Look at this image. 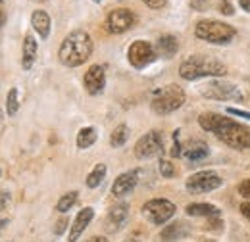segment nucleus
I'll return each instance as SVG.
<instances>
[{
	"label": "nucleus",
	"mask_w": 250,
	"mask_h": 242,
	"mask_svg": "<svg viewBox=\"0 0 250 242\" xmlns=\"http://www.w3.org/2000/svg\"><path fill=\"white\" fill-rule=\"evenodd\" d=\"M198 125L204 131L214 133L221 142H225L227 146H231L235 150L250 148V127H247V125H241L237 121L229 120L225 116H219V114H214V112L200 114Z\"/></svg>",
	"instance_id": "1"
},
{
	"label": "nucleus",
	"mask_w": 250,
	"mask_h": 242,
	"mask_svg": "<svg viewBox=\"0 0 250 242\" xmlns=\"http://www.w3.org/2000/svg\"><path fill=\"white\" fill-rule=\"evenodd\" d=\"M91 54H93L91 35L83 29H75L62 40L58 50V60L65 67H79L91 58Z\"/></svg>",
	"instance_id": "2"
},
{
	"label": "nucleus",
	"mask_w": 250,
	"mask_h": 242,
	"mask_svg": "<svg viewBox=\"0 0 250 242\" xmlns=\"http://www.w3.org/2000/svg\"><path fill=\"white\" fill-rule=\"evenodd\" d=\"M225 73H227V67L219 60H214V58L190 56L179 65V75L187 81L202 79V77H221Z\"/></svg>",
	"instance_id": "3"
},
{
	"label": "nucleus",
	"mask_w": 250,
	"mask_h": 242,
	"mask_svg": "<svg viewBox=\"0 0 250 242\" xmlns=\"http://www.w3.org/2000/svg\"><path fill=\"white\" fill-rule=\"evenodd\" d=\"M194 35L210 44H229L235 39L237 31L233 25H227L218 20H200L194 25Z\"/></svg>",
	"instance_id": "4"
},
{
	"label": "nucleus",
	"mask_w": 250,
	"mask_h": 242,
	"mask_svg": "<svg viewBox=\"0 0 250 242\" xmlns=\"http://www.w3.org/2000/svg\"><path fill=\"white\" fill-rule=\"evenodd\" d=\"M185 91L179 87V85H167V87H162L154 92L152 96V112L158 116H167L175 110H179L183 104H185Z\"/></svg>",
	"instance_id": "5"
},
{
	"label": "nucleus",
	"mask_w": 250,
	"mask_h": 242,
	"mask_svg": "<svg viewBox=\"0 0 250 242\" xmlns=\"http://www.w3.org/2000/svg\"><path fill=\"white\" fill-rule=\"evenodd\" d=\"M200 94L204 98H210V100H219V102H243L245 96L241 89L231 83V81H210L206 83L204 87H200Z\"/></svg>",
	"instance_id": "6"
},
{
	"label": "nucleus",
	"mask_w": 250,
	"mask_h": 242,
	"mask_svg": "<svg viewBox=\"0 0 250 242\" xmlns=\"http://www.w3.org/2000/svg\"><path fill=\"white\" fill-rule=\"evenodd\" d=\"M143 215L154 225H164L175 215V204L169 200H164V198L148 200L143 206Z\"/></svg>",
	"instance_id": "7"
},
{
	"label": "nucleus",
	"mask_w": 250,
	"mask_h": 242,
	"mask_svg": "<svg viewBox=\"0 0 250 242\" xmlns=\"http://www.w3.org/2000/svg\"><path fill=\"white\" fill-rule=\"evenodd\" d=\"M127 60L135 69H143L156 60V48L148 40H135L127 50Z\"/></svg>",
	"instance_id": "8"
},
{
	"label": "nucleus",
	"mask_w": 250,
	"mask_h": 242,
	"mask_svg": "<svg viewBox=\"0 0 250 242\" xmlns=\"http://www.w3.org/2000/svg\"><path fill=\"white\" fill-rule=\"evenodd\" d=\"M221 177L216 171H198L194 175H190L187 179V190L192 194H204V192H212L221 186Z\"/></svg>",
	"instance_id": "9"
},
{
	"label": "nucleus",
	"mask_w": 250,
	"mask_h": 242,
	"mask_svg": "<svg viewBox=\"0 0 250 242\" xmlns=\"http://www.w3.org/2000/svg\"><path fill=\"white\" fill-rule=\"evenodd\" d=\"M162 150H164V141L158 131H150L143 135L135 144V156L139 160H150L158 154H162Z\"/></svg>",
	"instance_id": "10"
},
{
	"label": "nucleus",
	"mask_w": 250,
	"mask_h": 242,
	"mask_svg": "<svg viewBox=\"0 0 250 242\" xmlns=\"http://www.w3.org/2000/svg\"><path fill=\"white\" fill-rule=\"evenodd\" d=\"M133 23H135V14L131 10H127V8L112 10L108 14V18H106V27H108L110 33H116V35L129 31L133 27Z\"/></svg>",
	"instance_id": "11"
},
{
	"label": "nucleus",
	"mask_w": 250,
	"mask_h": 242,
	"mask_svg": "<svg viewBox=\"0 0 250 242\" xmlns=\"http://www.w3.org/2000/svg\"><path fill=\"white\" fill-rule=\"evenodd\" d=\"M85 89L89 94H100L106 87V71L102 65H91L85 73Z\"/></svg>",
	"instance_id": "12"
},
{
	"label": "nucleus",
	"mask_w": 250,
	"mask_h": 242,
	"mask_svg": "<svg viewBox=\"0 0 250 242\" xmlns=\"http://www.w3.org/2000/svg\"><path fill=\"white\" fill-rule=\"evenodd\" d=\"M139 182V173L137 171H125L122 175H118V179L112 184V194L116 198H122L125 194H129Z\"/></svg>",
	"instance_id": "13"
},
{
	"label": "nucleus",
	"mask_w": 250,
	"mask_h": 242,
	"mask_svg": "<svg viewBox=\"0 0 250 242\" xmlns=\"http://www.w3.org/2000/svg\"><path fill=\"white\" fill-rule=\"evenodd\" d=\"M93 217H94L93 208H83L81 212L77 213V217H75V221H73V225H71V229H69L67 241H69V242L77 241V239L83 235V231L89 227V223L93 221Z\"/></svg>",
	"instance_id": "14"
},
{
	"label": "nucleus",
	"mask_w": 250,
	"mask_h": 242,
	"mask_svg": "<svg viewBox=\"0 0 250 242\" xmlns=\"http://www.w3.org/2000/svg\"><path fill=\"white\" fill-rule=\"evenodd\" d=\"M127 217H129V206H127V204L122 202V204L114 206V208L110 210V213H108V219H106V231H108V233L120 231L125 225Z\"/></svg>",
	"instance_id": "15"
},
{
	"label": "nucleus",
	"mask_w": 250,
	"mask_h": 242,
	"mask_svg": "<svg viewBox=\"0 0 250 242\" xmlns=\"http://www.w3.org/2000/svg\"><path fill=\"white\" fill-rule=\"evenodd\" d=\"M183 156L190 161H198V160H204L210 156V148L204 141H188L183 146Z\"/></svg>",
	"instance_id": "16"
},
{
	"label": "nucleus",
	"mask_w": 250,
	"mask_h": 242,
	"mask_svg": "<svg viewBox=\"0 0 250 242\" xmlns=\"http://www.w3.org/2000/svg\"><path fill=\"white\" fill-rule=\"evenodd\" d=\"M37 50H39V44H37V39L33 37L31 33L25 35L23 39V56H21V67L23 69H31L35 58H37Z\"/></svg>",
	"instance_id": "17"
},
{
	"label": "nucleus",
	"mask_w": 250,
	"mask_h": 242,
	"mask_svg": "<svg viewBox=\"0 0 250 242\" xmlns=\"http://www.w3.org/2000/svg\"><path fill=\"white\" fill-rule=\"evenodd\" d=\"M177 50H179V40L173 35H164L158 39L156 54H160L162 58H173Z\"/></svg>",
	"instance_id": "18"
},
{
	"label": "nucleus",
	"mask_w": 250,
	"mask_h": 242,
	"mask_svg": "<svg viewBox=\"0 0 250 242\" xmlns=\"http://www.w3.org/2000/svg\"><path fill=\"white\" fill-rule=\"evenodd\" d=\"M31 25L37 35H41V39H46L50 35V16L44 10H35L31 16Z\"/></svg>",
	"instance_id": "19"
},
{
	"label": "nucleus",
	"mask_w": 250,
	"mask_h": 242,
	"mask_svg": "<svg viewBox=\"0 0 250 242\" xmlns=\"http://www.w3.org/2000/svg\"><path fill=\"white\" fill-rule=\"evenodd\" d=\"M187 213L192 217H219V210L212 204H188Z\"/></svg>",
	"instance_id": "20"
},
{
	"label": "nucleus",
	"mask_w": 250,
	"mask_h": 242,
	"mask_svg": "<svg viewBox=\"0 0 250 242\" xmlns=\"http://www.w3.org/2000/svg\"><path fill=\"white\" fill-rule=\"evenodd\" d=\"M187 235V227H185V223H173V225H169V227H166L164 231H162V241L166 242H173V241H179V239H183Z\"/></svg>",
	"instance_id": "21"
},
{
	"label": "nucleus",
	"mask_w": 250,
	"mask_h": 242,
	"mask_svg": "<svg viewBox=\"0 0 250 242\" xmlns=\"http://www.w3.org/2000/svg\"><path fill=\"white\" fill-rule=\"evenodd\" d=\"M94 142H96V129H94V127H83V129L77 133V146H79L81 150L91 148Z\"/></svg>",
	"instance_id": "22"
},
{
	"label": "nucleus",
	"mask_w": 250,
	"mask_h": 242,
	"mask_svg": "<svg viewBox=\"0 0 250 242\" xmlns=\"http://www.w3.org/2000/svg\"><path fill=\"white\" fill-rule=\"evenodd\" d=\"M127 141H129V127L122 123V125H118V127L112 131V135H110V144H112L114 148H120V146H124Z\"/></svg>",
	"instance_id": "23"
},
{
	"label": "nucleus",
	"mask_w": 250,
	"mask_h": 242,
	"mask_svg": "<svg viewBox=\"0 0 250 242\" xmlns=\"http://www.w3.org/2000/svg\"><path fill=\"white\" fill-rule=\"evenodd\" d=\"M104 177H106V165L104 163L94 165V169L87 175V186L89 188H96L100 182L104 181Z\"/></svg>",
	"instance_id": "24"
},
{
	"label": "nucleus",
	"mask_w": 250,
	"mask_h": 242,
	"mask_svg": "<svg viewBox=\"0 0 250 242\" xmlns=\"http://www.w3.org/2000/svg\"><path fill=\"white\" fill-rule=\"evenodd\" d=\"M77 192L75 190H71V192H67V194H63L62 198L58 200V204H56V210L60 213H65V212H69L71 208H73V204L77 202Z\"/></svg>",
	"instance_id": "25"
},
{
	"label": "nucleus",
	"mask_w": 250,
	"mask_h": 242,
	"mask_svg": "<svg viewBox=\"0 0 250 242\" xmlns=\"http://www.w3.org/2000/svg\"><path fill=\"white\" fill-rule=\"evenodd\" d=\"M20 110V102H18V89H10L8 98H6V114L8 116H16Z\"/></svg>",
	"instance_id": "26"
},
{
	"label": "nucleus",
	"mask_w": 250,
	"mask_h": 242,
	"mask_svg": "<svg viewBox=\"0 0 250 242\" xmlns=\"http://www.w3.org/2000/svg\"><path fill=\"white\" fill-rule=\"evenodd\" d=\"M158 167H160V175L166 177V179H171V177L175 175V167H173V163L167 161V160H160Z\"/></svg>",
	"instance_id": "27"
},
{
	"label": "nucleus",
	"mask_w": 250,
	"mask_h": 242,
	"mask_svg": "<svg viewBox=\"0 0 250 242\" xmlns=\"http://www.w3.org/2000/svg\"><path fill=\"white\" fill-rule=\"evenodd\" d=\"M173 158H179V156H183V148H181V144H179V131H175L173 133V146H171V152H169Z\"/></svg>",
	"instance_id": "28"
},
{
	"label": "nucleus",
	"mask_w": 250,
	"mask_h": 242,
	"mask_svg": "<svg viewBox=\"0 0 250 242\" xmlns=\"http://www.w3.org/2000/svg\"><path fill=\"white\" fill-rule=\"evenodd\" d=\"M239 194L243 196V198H247L250 202V179H245V181H241V184H239Z\"/></svg>",
	"instance_id": "29"
},
{
	"label": "nucleus",
	"mask_w": 250,
	"mask_h": 242,
	"mask_svg": "<svg viewBox=\"0 0 250 242\" xmlns=\"http://www.w3.org/2000/svg\"><path fill=\"white\" fill-rule=\"evenodd\" d=\"M219 12L225 14V16H233V6H231V2L221 0V2H219Z\"/></svg>",
	"instance_id": "30"
},
{
	"label": "nucleus",
	"mask_w": 250,
	"mask_h": 242,
	"mask_svg": "<svg viewBox=\"0 0 250 242\" xmlns=\"http://www.w3.org/2000/svg\"><path fill=\"white\" fill-rule=\"evenodd\" d=\"M148 8H152V10H160V8H164L166 4H167V0H143Z\"/></svg>",
	"instance_id": "31"
},
{
	"label": "nucleus",
	"mask_w": 250,
	"mask_h": 242,
	"mask_svg": "<svg viewBox=\"0 0 250 242\" xmlns=\"http://www.w3.org/2000/svg\"><path fill=\"white\" fill-rule=\"evenodd\" d=\"M227 114L231 116H237V118H243V120H250V112H245V110H237V108H229Z\"/></svg>",
	"instance_id": "32"
},
{
	"label": "nucleus",
	"mask_w": 250,
	"mask_h": 242,
	"mask_svg": "<svg viewBox=\"0 0 250 242\" xmlns=\"http://www.w3.org/2000/svg\"><path fill=\"white\" fill-rule=\"evenodd\" d=\"M8 204H10V192L2 190V192H0V212H4Z\"/></svg>",
	"instance_id": "33"
},
{
	"label": "nucleus",
	"mask_w": 250,
	"mask_h": 242,
	"mask_svg": "<svg viewBox=\"0 0 250 242\" xmlns=\"http://www.w3.org/2000/svg\"><path fill=\"white\" fill-rule=\"evenodd\" d=\"M241 213L247 217L250 221V202H245V204H241Z\"/></svg>",
	"instance_id": "34"
},
{
	"label": "nucleus",
	"mask_w": 250,
	"mask_h": 242,
	"mask_svg": "<svg viewBox=\"0 0 250 242\" xmlns=\"http://www.w3.org/2000/svg\"><path fill=\"white\" fill-rule=\"evenodd\" d=\"M65 225H67V219H60V221H58V225H56V235H62Z\"/></svg>",
	"instance_id": "35"
},
{
	"label": "nucleus",
	"mask_w": 250,
	"mask_h": 242,
	"mask_svg": "<svg viewBox=\"0 0 250 242\" xmlns=\"http://www.w3.org/2000/svg\"><path fill=\"white\" fill-rule=\"evenodd\" d=\"M239 4H241V8H243L245 12L250 14V0H239Z\"/></svg>",
	"instance_id": "36"
},
{
	"label": "nucleus",
	"mask_w": 250,
	"mask_h": 242,
	"mask_svg": "<svg viewBox=\"0 0 250 242\" xmlns=\"http://www.w3.org/2000/svg\"><path fill=\"white\" fill-rule=\"evenodd\" d=\"M87 242H108L104 237H93V239H89Z\"/></svg>",
	"instance_id": "37"
},
{
	"label": "nucleus",
	"mask_w": 250,
	"mask_h": 242,
	"mask_svg": "<svg viewBox=\"0 0 250 242\" xmlns=\"http://www.w3.org/2000/svg\"><path fill=\"white\" fill-rule=\"evenodd\" d=\"M4 21H6V16H4V12H2V8H0V27L4 25Z\"/></svg>",
	"instance_id": "38"
},
{
	"label": "nucleus",
	"mask_w": 250,
	"mask_h": 242,
	"mask_svg": "<svg viewBox=\"0 0 250 242\" xmlns=\"http://www.w3.org/2000/svg\"><path fill=\"white\" fill-rule=\"evenodd\" d=\"M6 225H8V219H0V229L6 227Z\"/></svg>",
	"instance_id": "39"
},
{
	"label": "nucleus",
	"mask_w": 250,
	"mask_h": 242,
	"mask_svg": "<svg viewBox=\"0 0 250 242\" xmlns=\"http://www.w3.org/2000/svg\"><path fill=\"white\" fill-rule=\"evenodd\" d=\"M2 120H4V110L0 108V123H2Z\"/></svg>",
	"instance_id": "40"
},
{
	"label": "nucleus",
	"mask_w": 250,
	"mask_h": 242,
	"mask_svg": "<svg viewBox=\"0 0 250 242\" xmlns=\"http://www.w3.org/2000/svg\"><path fill=\"white\" fill-rule=\"evenodd\" d=\"M127 242H139V241H135V239H129Z\"/></svg>",
	"instance_id": "41"
},
{
	"label": "nucleus",
	"mask_w": 250,
	"mask_h": 242,
	"mask_svg": "<svg viewBox=\"0 0 250 242\" xmlns=\"http://www.w3.org/2000/svg\"><path fill=\"white\" fill-rule=\"evenodd\" d=\"M2 4H4V0H0V8H2Z\"/></svg>",
	"instance_id": "42"
},
{
	"label": "nucleus",
	"mask_w": 250,
	"mask_h": 242,
	"mask_svg": "<svg viewBox=\"0 0 250 242\" xmlns=\"http://www.w3.org/2000/svg\"><path fill=\"white\" fill-rule=\"evenodd\" d=\"M0 173H2V171H0Z\"/></svg>",
	"instance_id": "43"
}]
</instances>
